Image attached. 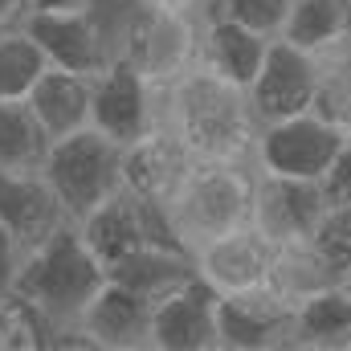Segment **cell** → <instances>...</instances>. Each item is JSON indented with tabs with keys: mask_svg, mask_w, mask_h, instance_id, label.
Returning a JSON list of instances; mask_svg holds the SVG:
<instances>
[{
	"mask_svg": "<svg viewBox=\"0 0 351 351\" xmlns=\"http://www.w3.org/2000/svg\"><path fill=\"white\" fill-rule=\"evenodd\" d=\"M164 127L192 160H254L262 135L250 90L208 74L204 66L164 90Z\"/></svg>",
	"mask_w": 351,
	"mask_h": 351,
	"instance_id": "cell-1",
	"label": "cell"
},
{
	"mask_svg": "<svg viewBox=\"0 0 351 351\" xmlns=\"http://www.w3.org/2000/svg\"><path fill=\"white\" fill-rule=\"evenodd\" d=\"M254 196H258L254 160H192L168 192V200L160 204V221L176 245L192 254L200 241L250 225Z\"/></svg>",
	"mask_w": 351,
	"mask_h": 351,
	"instance_id": "cell-2",
	"label": "cell"
},
{
	"mask_svg": "<svg viewBox=\"0 0 351 351\" xmlns=\"http://www.w3.org/2000/svg\"><path fill=\"white\" fill-rule=\"evenodd\" d=\"M106 282L110 274L86 245L78 221H66L37 250L21 254V265H16V290L53 323V331L82 323L86 306Z\"/></svg>",
	"mask_w": 351,
	"mask_h": 351,
	"instance_id": "cell-3",
	"label": "cell"
},
{
	"mask_svg": "<svg viewBox=\"0 0 351 351\" xmlns=\"http://www.w3.org/2000/svg\"><path fill=\"white\" fill-rule=\"evenodd\" d=\"M200 8H172L147 0H123L114 16L119 58H127L152 86L168 90L200 62Z\"/></svg>",
	"mask_w": 351,
	"mask_h": 351,
	"instance_id": "cell-4",
	"label": "cell"
},
{
	"mask_svg": "<svg viewBox=\"0 0 351 351\" xmlns=\"http://www.w3.org/2000/svg\"><path fill=\"white\" fill-rule=\"evenodd\" d=\"M41 172L62 196L70 221H82L123 188V143H114L98 127H82L74 135L53 139Z\"/></svg>",
	"mask_w": 351,
	"mask_h": 351,
	"instance_id": "cell-5",
	"label": "cell"
},
{
	"mask_svg": "<svg viewBox=\"0 0 351 351\" xmlns=\"http://www.w3.org/2000/svg\"><path fill=\"white\" fill-rule=\"evenodd\" d=\"M21 25L37 37L49 66H58V70L98 78L119 58L114 16H106L98 4L94 8H74V12H29Z\"/></svg>",
	"mask_w": 351,
	"mask_h": 351,
	"instance_id": "cell-6",
	"label": "cell"
},
{
	"mask_svg": "<svg viewBox=\"0 0 351 351\" xmlns=\"http://www.w3.org/2000/svg\"><path fill=\"white\" fill-rule=\"evenodd\" d=\"M348 131L335 123L319 119L315 110H302L282 123H265L254 147V164L274 176H294V180H323V172L339 160L348 147Z\"/></svg>",
	"mask_w": 351,
	"mask_h": 351,
	"instance_id": "cell-7",
	"label": "cell"
},
{
	"mask_svg": "<svg viewBox=\"0 0 351 351\" xmlns=\"http://www.w3.org/2000/svg\"><path fill=\"white\" fill-rule=\"evenodd\" d=\"M164 123V90L152 86L127 58H114L94 78L90 127L110 135L114 143H135Z\"/></svg>",
	"mask_w": 351,
	"mask_h": 351,
	"instance_id": "cell-8",
	"label": "cell"
},
{
	"mask_svg": "<svg viewBox=\"0 0 351 351\" xmlns=\"http://www.w3.org/2000/svg\"><path fill=\"white\" fill-rule=\"evenodd\" d=\"M192 265H196V278L208 282L221 298L225 294H245V290H262V286L274 282L278 245L250 221V225H237L229 233H217V237L200 241L192 250Z\"/></svg>",
	"mask_w": 351,
	"mask_h": 351,
	"instance_id": "cell-9",
	"label": "cell"
},
{
	"mask_svg": "<svg viewBox=\"0 0 351 351\" xmlns=\"http://www.w3.org/2000/svg\"><path fill=\"white\" fill-rule=\"evenodd\" d=\"M315 86H319V53L298 49L286 37H274L258 78L250 82V102L258 123L265 127V123H282L311 110Z\"/></svg>",
	"mask_w": 351,
	"mask_h": 351,
	"instance_id": "cell-10",
	"label": "cell"
},
{
	"mask_svg": "<svg viewBox=\"0 0 351 351\" xmlns=\"http://www.w3.org/2000/svg\"><path fill=\"white\" fill-rule=\"evenodd\" d=\"M294 302L269 282L221 298V351H294Z\"/></svg>",
	"mask_w": 351,
	"mask_h": 351,
	"instance_id": "cell-11",
	"label": "cell"
},
{
	"mask_svg": "<svg viewBox=\"0 0 351 351\" xmlns=\"http://www.w3.org/2000/svg\"><path fill=\"white\" fill-rule=\"evenodd\" d=\"M152 351H221V294L188 278L152 311Z\"/></svg>",
	"mask_w": 351,
	"mask_h": 351,
	"instance_id": "cell-12",
	"label": "cell"
},
{
	"mask_svg": "<svg viewBox=\"0 0 351 351\" xmlns=\"http://www.w3.org/2000/svg\"><path fill=\"white\" fill-rule=\"evenodd\" d=\"M78 229H82L86 245L94 250V258L106 265V274H110V265L131 258L147 241L168 237V229L160 221V208L147 204L143 196H135L131 188H119L110 200H102L94 213H86L78 221Z\"/></svg>",
	"mask_w": 351,
	"mask_h": 351,
	"instance_id": "cell-13",
	"label": "cell"
},
{
	"mask_svg": "<svg viewBox=\"0 0 351 351\" xmlns=\"http://www.w3.org/2000/svg\"><path fill=\"white\" fill-rule=\"evenodd\" d=\"M323 213H327V196H323L319 180H294V176H274L258 168L254 225L278 250L311 241Z\"/></svg>",
	"mask_w": 351,
	"mask_h": 351,
	"instance_id": "cell-14",
	"label": "cell"
},
{
	"mask_svg": "<svg viewBox=\"0 0 351 351\" xmlns=\"http://www.w3.org/2000/svg\"><path fill=\"white\" fill-rule=\"evenodd\" d=\"M66 221H70V213H66L62 196L53 192V184L45 180V172L0 168V229L8 233V241L21 254L37 250Z\"/></svg>",
	"mask_w": 351,
	"mask_h": 351,
	"instance_id": "cell-15",
	"label": "cell"
},
{
	"mask_svg": "<svg viewBox=\"0 0 351 351\" xmlns=\"http://www.w3.org/2000/svg\"><path fill=\"white\" fill-rule=\"evenodd\" d=\"M152 311L156 302H147L143 294L119 282H106L86 306L82 327L98 343V351H147L152 348Z\"/></svg>",
	"mask_w": 351,
	"mask_h": 351,
	"instance_id": "cell-16",
	"label": "cell"
},
{
	"mask_svg": "<svg viewBox=\"0 0 351 351\" xmlns=\"http://www.w3.org/2000/svg\"><path fill=\"white\" fill-rule=\"evenodd\" d=\"M188 164H192V156L180 147V139H176L172 131L160 123L152 135H143V139H135V143L123 147V188H131L135 196H143L147 204L160 208Z\"/></svg>",
	"mask_w": 351,
	"mask_h": 351,
	"instance_id": "cell-17",
	"label": "cell"
},
{
	"mask_svg": "<svg viewBox=\"0 0 351 351\" xmlns=\"http://www.w3.org/2000/svg\"><path fill=\"white\" fill-rule=\"evenodd\" d=\"M265 49H269V37L237 25V21L204 12V25H200V62L196 66H204L208 74L250 90V82L258 78V70H262V62H265Z\"/></svg>",
	"mask_w": 351,
	"mask_h": 351,
	"instance_id": "cell-18",
	"label": "cell"
},
{
	"mask_svg": "<svg viewBox=\"0 0 351 351\" xmlns=\"http://www.w3.org/2000/svg\"><path fill=\"white\" fill-rule=\"evenodd\" d=\"M188 278H196L192 254L184 245H176L172 237H156L143 250H135L131 258H123L119 265H110V282L143 294L147 302H160L164 294L180 290Z\"/></svg>",
	"mask_w": 351,
	"mask_h": 351,
	"instance_id": "cell-19",
	"label": "cell"
},
{
	"mask_svg": "<svg viewBox=\"0 0 351 351\" xmlns=\"http://www.w3.org/2000/svg\"><path fill=\"white\" fill-rule=\"evenodd\" d=\"M90 102H94V78L58 70V66H49L37 78V86L29 90V106L41 119V127L49 131V139L90 127Z\"/></svg>",
	"mask_w": 351,
	"mask_h": 351,
	"instance_id": "cell-20",
	"label": "cell"
},
{
	"mask_svg": "<svg viewBox=\"0 0 351 351\" xmlns=\"http://www.w3.org/2000/svg\"><path fill=\"white\" fill-rule=\"evenodd\" d=\"M294 351H351V294L331 282L294 311Z\"/></svg>",
	"mask_w": 351,
	"mask_h": 351,
	"instance_id": "cell-21",
	"label": "cell"
},
{
	"mask_svg": "<svg viewBox=\"0 0 351 351\" xmlns=\"http://www.w3.org/2000/svg\"><path fill=\"white\" fill-rule=\"evenodd\" d=\"M53 139L33 114L29 98H0V168L41 172Z\"/></svg>",
	"mask_w": 351,
	"mask_h": 351,
	"instance_id": "cell-22",
	"label": "cell"
},
{
	"mask_svg": "<svg viewBox=\"0 0 351 351\" xmlns=\"http://www.w3.org/2000/svg\"><path fill=\"white\" fill-rule=\"evenodd\" d=\"M282 37L298 49L331 53L351 37V0H294Z\"/></svg>",
	"mask_w": 351,
	"mask_h": 351,
	"instance_id": "cell-23",
	"label": "cell"
},
{
	"mask_svg": "<svg viewBox=\"0 0 351 351\" xmlns=\"http://www.w3.org/2000/svg\"><path fill=\"white\" fill-rule=\"evenodd\" d=\"M45 70L49 58L25 25L0 29V98H29Z\"/></svg>",
	"mask_w": 351,
	"mask_h": 351,
	"instance_id": "cell-24",
	"label": "cell"
},
{
	"mask_svg": "<svg viewBox=\"0 0 351 351\" xmlns=\"http://www.w3.org/2000/svg\"><path fill=\"white\" fill-rule=\"evenodd\" d=\"M311 110L339 131L351 135V45H335L331 53H319V86Z\"/></svg>",
	"mask_w": 351,
	"mask_h": 351,
	"instance_id": "cell-25",
	"label": "cell"
},
{
	"mask_svg": "<svg viewBox=\"0 0 351 351\" xmlns=\"http://www.w3.org/2000/svg\"><path fill=\"white\" fill-rule=\"evenodd\" d=\"M53 323L12 286L8 298H0V351H49Z\"/></svg>",
	"mask_w": 351,
	"mask_h": 351,
	"instance_id": "cell-26",
	"label": "cell"
},
{
	"mask_svg": "<svg viewBox=\"0 0 351 351\" xmlns=\"http://www.w3.org/2000/svg\"><path fill=\"white\" fill-rule=\"evenodd\" d=\"M331 282H339L335 274H331V265L323 262L306 241L302 245H286V250H278V265H274V286L298 306L306 294H315V290H323V286H331Z\"/></svg>",
	"mask_w": 351,
	"mask_h": 351,
	"instance_id": "cell-27",
	"label": "cell"
},
{
	"mask_svg": "<svg viewBox=\"0 0 351 351\" xmlns=\"http://www.w3.org/2000/svg\"><path fill=\"white\" fill-rule=\"evenodd\" d=\"M290 4L294 0H204V12L213 16H225V21H237L262 37H282L286 29V16H290Z\"/></svg>",
	"mask_w": 351,
	"mask_h": 351,
	"instance_id": "cell-28",
	"label": "cell"
},
{
	"mask_svg": "<svg viewBox=\"0 0 351 351\" xmlns=\"http://www.w3.org/2000/svg\"><path fill=\"white\" fill-rule=\"evenodd\" d=\"M306 245L331 265L335 278H343L351 269V204H327Z\"/></svg>",
	"mask_w": 351,
	"mask_h": 351,
	"instance_id": "cell-29",
	"label": "cell"
},
{
	"mask_svg": "<svg viewBox=\"0 0 351 351\" xmlns=\"http://www.w3.org/2000/svg\"><path fill=\"white\" fill-rule=\"evenodd\" d=\"M16 265H21V250L8 241V233L0 229V298H8L12 294V286H16Z\"/></svg>",
	"mask_w": 351,
	"mask_h": 351,
	"instance_id": "cell-30",
	"label": "cell"
},
{
	"mask_svg": "<svg viewBox=\"0 0 351 351\" xmlns=\"http://www.w3.org/2000/svg\"><path fill=\"white\" fill-rule=\"evenodd\" d=\"M25 4H29V12H74V8H94L98 0H25Z\"/></svg>",
	"mask_w": 351,
	"mask_h": 351,
	"instance_id": "cell-31",
	"label": "cell"
},
{
	"mask_svg": "<svg viewBox=\"0 0 351 351\" xmlns=\"http://www.w3.org/2000/svg\"><path fill=\"white\" fill-rule=\"evenodd\" d=\"M25 12H29V4H25V0H0V29L21 25V21H25Z\"/></svg>",
	"mask_w": 351,
	"mask_h": 351,
	"instance_id": "cell-32",
	"label": "cell"
},
{
	"mask_svg": "<svg viewBox=\"0 0 351 351\" xmlns=\"http://www.w3.org/2000/svg\"><path fill=\"white\" fill-rule=\"evenodd\" d=\"M147 4H172V8H200L204 12V0H147Z\"/></svg>",
	"mask_w": 351,
	"mask_h": 351,
	"instance_id": "cell-33",
	"label": "cell"
},
{
	"mask_svg": "<svg viewBox=\"0 0 351 351\" xmlns=\"http://www.w3.org/2000/svg\"><path fill=\"white\" fill-rule=\"evenodd\" d=\"M339 282H343V286H348V294H351V269H348V274H343V278H339Z\"/></svg>",
	"mask_w": 351,
	"mask_h": 351,
	"instance_id": "cell-34",
	"label": "cell"
},
{
	"mask_svg": "<svg viewBox=\"0 0 351 351\" xmlns=\"http://www.w3.org/2000/svg\"><path fill=\"white\" fill-rule=\"evenodd\" d=\"M348 45H351V37H348Z\"/></svg>",
	"mask_w": 351,
	"mask_h": 351,
	"instance_id": "cell-35",
	"label": "cell"
}]
</instances>
